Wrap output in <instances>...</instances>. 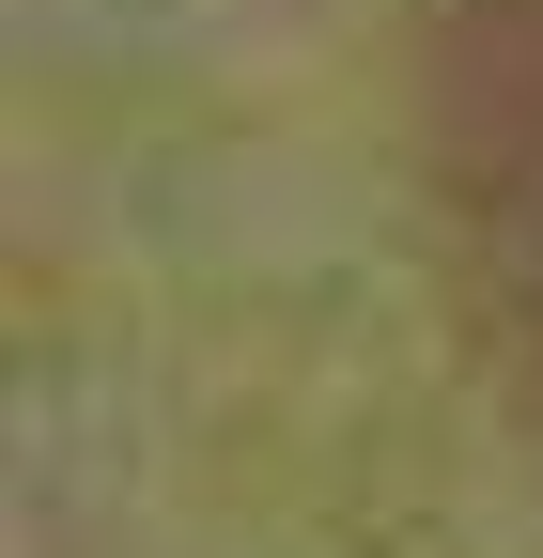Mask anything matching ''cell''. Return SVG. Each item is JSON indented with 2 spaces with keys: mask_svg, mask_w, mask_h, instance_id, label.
Returning a JSON list of instances; mask_svg holds the SVG:
<instances>
[{
  "mask_svg": "<svg viewBox=\"0 0 543 558\" xmlns=\"http://www.w3.org/2000/svg\"><path fill=\"white\" fill-rule=\"evenodd\" d=\"M420 47V186L482 373L543 435V0H403Z\"/></svg>",
  "mask_w": 543,
  "mask_h": 558,
  "instance_id": "cell-1",
  "label": "cell"
}]
</instances>
